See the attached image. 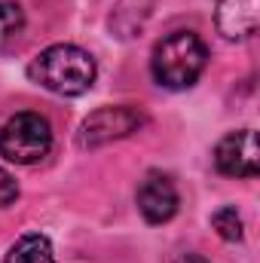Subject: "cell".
<instances>
[{"label": "cell", "instance_id": "277c9868", "mask_svg": "<svg viewBox=\"0 0 260 263\" xmlns=\"http://www.w3.org/2000/svg\"><path fill=\"white\" fill-rule=\"evenodd\" d=\"M144 126V114L129 104H117V107H98L95 114H89L80 126V144L83 147H101L120 138H129Z\"/></svg>", "mask_w": 260, "mask_h": 263}, {"label": "cell", "instance_id": "9c48e42d", "mask_svg": "<svg viewBox=\"0 0 260 263\" xmlns=\"http://www.w3.org/2000/svg\"><path fill=\"white\" fill-rule=\"evenodd\" d=\"M3 263H55V257H52V245L46 236L28 233L6 251Z\"/></svg>", "mask_w": 260, "mask_h": 263}, {"label": "cell", "instance_id": "30bf717a", "mask_svg": "<svg viewBox=\"0 0 260 263\" xmlns=\"http://www.w3.org/2000/svg\"><path fill=\"white\" fill-rule=\"evenodd\" d=\"M25 34V12L12 0H0V49H9Z\"/></svg>", "mask_w": 260, "mask_h": 263}, {"label": "cell", "instance_id": "5b68a950", "mask_svg": "<svg viewBox=\"0 0 260 263\" xmlns=\"http://www.w3.org/2000/svg\"><path fill=\"white\" fill-rule=\"evenodd\" d=\"M214 168L227 178H254L260 172L254 129H239L224 135L214 147Z\"/></svg>", "mask_w": 260, "mask_h": 263}, {"label": "cell", "instance_id": "8fae6325", "mask_svg": "<svg viewBox=\"0 0 260 263\" xmlns=\"http://www.w3.org/2000/svg\"><path fill=\"white\" fill-rule=\"evenodd\" d=\"M211 227L217 230V236L220 239H227V242H239L242 239V217H239V211L236 208H217L214 214H211Z\"/></svg>", "mask_w": 260, "mask_h": 263}, {"label": "cell", "instance_id": "6da1fadb", "mask_svg": "<svg viewBox=\"0 0 260 263\" xmlns=\"http://www.w3.org/2000/svg\"><path fill=\"white\" fill-rule=\"evenodd\" d=\"M95 73H98L95 59L73 43H55V46L43 49L28 65V77L37 86H43L55 95H65V98L89 92L95 83Z\"/></svg>", "mask_w": 260, "mask_h": 263}, {"label": "cell", "instance_id": "7c38bea8", "mask_svg": "<svg viewBox=\"0 0 260 263\" xmlns=\"http://www.w3.org/2000/svg\"><path fill=\"white\" fill-rule=\"evenodd\" d=\"M15 199H18V184H15V178H12L6 168H0V208H9Z\"/></svg>", "mask_w": 260, "mask_h": 263}, {"label": "cell", "instance_id": "8992f818", "mask_svg": "<svg viewBox=\"0 0 260 263\" xmlns=\"http://www.w3.org/2000/svg\"><path fill=\"white\" fill-rule=\"evenodd\" d=\"M138 211L147 223H165L178 214V184L165 172H147L138 184Z\"/></svg>", "mask_w": 260, "mask_h": 263}, {"label": "cell", "instance_id": "3957f363", "mask_svg": "<svg viewBox=\"0 0 260 263\" xmlns=\"http://www.w3.org/2000/svg\"><path fill=\"white\" fill-rule=\"evenodd\" d=\"M52 147V126L46 117L34 110H22L9 117L0 129V156L15 165L40 162Z\"/></svg>", "mask_w": 260, "mask_h": 263}, {"label": "cell", "instance_id": "4fadbf2b", "mask_svg": "<svg viewBox=\"0 0 260 263\" xmlns=\"http://www.w3.org/2000/svg\"><path fill=\"white\" fill-rule=\"evenodd\" d=\"M175 263H208V260H205L202 254H181Z\"/></svg>", "mask_w": 260, "mask_h": 263}, {"label": "cell", "instance_id": "7a4b0ae2", "mask_svg": "<svg viewBox=\"0 0 260 263\" xmlns=\"http://www.w3.org/2000/svg\"><path fill=\"white\" fill-rule=\"evenodd\" d=\"M208 62V49L193 31H172L153 46L150 73L165 89H190L202 77Z\"/></svg>", "mask_w": 260, "mask_h": 263}, {"label": "cell", "instance_id": "52a82bcc", "mask_svg": "<svg viewBox=\"0 0 260 263\" xmlns=\"http://www.w3.org/2000/svg\"><path fill=\"white\" fill-rule=\"evenodd\" d=\"M214 22L227 40H245L257 31V0H217Z\"/></svg>", "mask_w": 260, "mask_h": 263}, {"label": "cell", "instance_id": "ba28073f", "mask_svg": "<svg viewBox=\"0 0 260 263\" xmlns=\"http://www.w3.org/2000/svg\"><path fill=\"white\" fill-rule=\"evenodd\" d=\"M150 6H153V0H120L117 9L110 12V28L120 37H135L147 22Z\"/></svg>", "mask_w": 260, "mask_h": 263}]
</instances>
